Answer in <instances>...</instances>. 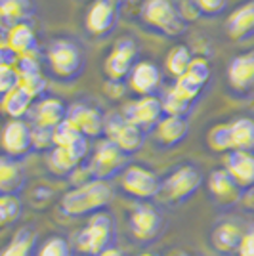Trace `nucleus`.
<instances>
[{"mask_svg": "<svg viewBox=\"0 0 254 256\" xmlns=\"http://www.w3.org/2000/svg\"><path fill=\"white\" fill-rule=\"evenodd\" d=\"M113 197L115 192L109 182L90 178L64 193L60 201V210L67 218H90L106 210L113 201Z\"/></svg>", "mask_w": 254, "mask_h": 256, "instance_id": "nucleus-1", "label": "nucleus"}, {"mask_svg": "<svg viewBox=\"0 0 254 256\" xmlns=\"http://www.w3.org/2000/svg\"><path fill=\"white\" fill-rule=\"evenodd\" d=\"M116 220L107 210L94 214L88 218L74 235L73 250L78 256H100L104 250L116 245Z\"/></svg>", "mask_w": 254, "mask_h": 256, "instance_id": "nucleus-2", "label": "nucleus"}, {"mask_svg": "<svg viewBox=\"0 0 254 256\" xmlns=\"http://www.w3.org/2000/svg\"><path fill=\"white\" fill-rule=\"evenodd\" d=\"M46 64L48 69L58 80L71 82L78 78L84 69V54L80 46L73 40L60 38L54 40L46 50Z\"/></svg>", "mask_w": 254, "mask_h": 256, "instance_id": "nucleus-3", "label": "nucleus"}, {"mask_svg": "<svg viewBox=\"0 0 254 256\" xmlns=\"http://www.w3.org/2000/svg\"><path fill=\"white\" fill-rule=\"evenodd\" d=\"M140 18L151 31L164 36H178L186 29L184 14L172 0H144Z\"/></svg>", "mask_w": 254, "mask_h": 256, "instance_id": "nucleus-4", "label": "nucleus"}, {"mask_svg": "<svg viewBox=\"0 0 254 256\" xmlns=\"http://www.w3.org/2000/svg\"><path fill=\"white\" fill-rule=\"evenodd\" d=\"M202 182L204 178L197 166L180 164L164 180H160L159 195H162V199L168 204H184L201 190Z\"/></svg>", "mask_w": 254, "mask_h": 256, "instance_id": "nucleus-5", "label": "nucleus"}, {"mask_svg": "<svg viewBox=\"0 0 254 256\" xmlns=\"http://www.w3.org/2000/svg\"><path fill=\"white\" fill-rule=\"evenodd\" d=\"M118 180L122 193L140 203H149L160 193V178L157 172L144 164H128L120 172Z\"/></svg>", "mask_w": 254, "mask_h": 256, "instance_id": "nucleus-6", "label": "nucleus"}, {"mask_svg": "<svg viewBox=\"0 0 254 256\" xmlns=\"http://www.w3.org/2000/svg\"><path fill=\"white\" fill-rule=\"evenodd\" d=\"M126 166V155L118 150L113 142L104 138L96 144L94 151H92V157L88 162V172L94 180L111 182L113 178L120 176V172Z\"/></svg>", "mask_w": 254, "mask_h": 256, "instance_id": "nucleus-7", "label": "nucleus"}, {"mask_svg": "<svg viewBox=\"0 0 254 256\" xmlns=\"http://www.w3.org/2000/svg\"><path fill=\"white\" fill-rule=\"evenodd\" d=\"M128 230L140 245H151L160 237L164 220L157 206L151 203H138L128 214Z\"/></svg>", "mask_w": 254, "mask_h": 256, "instance_id": "nucleus-8", "label": "nucleus"}, {"mask_svg": "<svg viewBox=\"0 0 254 256\" xmlns=\"http://www.w3.org/2000/svg\"><path fill=\"white\" fill-rule=\"evenodd\" d=\"M106 138L113 142L126 157L138 153L146 144V132L128 122L120 113L106 117Z\"/></svg>", "mask_w": 254, "mask_h": 256, "instance_id": "nucleus-9", "label": "nucleus"}, {"mask_svg": "<svg viewBox=\"0 0 254 256\" xmlns=\"http://www.w3.org/2000/svg\"><path fill=\"white\" fill-rule=\"evenodd\" d=\"M120 115L126 118L128 122H132L134 126L144 130V132L155 130L159 120L164 117L162 106H160V98L157 96H142L138 100L128 102L122 107Z\"/></svg>", "mask_w": 254, "mask_h": 256, "instance_id": "nucleus-10", "label": "nucleus"}, {"mask_svg": "<svg viewBox=\"0 0 254 256\" xmlns=\"http://www.w3.org/2000/svg\"><path fill=\"white\" fill-rule=\"evenodd\" d=\"M69 120L86 140H96L106 136V115L90 104L76 102L67 107V117Z\"/></svg>", "mask_w": 254, "mask_h": 256, "instance_id": "nucleus-11", "label": "nucleus"}, {"mask_svg": "<svg viewBox=\"0 0 254 256\" xmlns=\"http://www.w3.org/2000/svg\"><path fill=\"white\" fill-rule=\"evenodd\" d=\"M0 144H2L6 157L22 160L32 151L31 124L23 118H10L2 128Z\"/></svg>", "mask_w": 254, "mask_h": 256, "instance_id": "nucleus-12", "label": "nucleus"}, {"mask_svg": "<svg viewBox=\"0 0 254 256\" xmlns=\"http://www.w3.org/2000/svg\"><path fill=\"white\" fill-rule=\"evenodd\" d=\"M138 46L132 38H120L111 48L104 62V73L109 80H124L128 78L132 67L138 64Z\"/></svg>", "mask_w": 254, "mask_h": 256, "instance_id": "nucleus-13", "label": "nucleus"}, {"mask_svg": "<svg viewBox=\"0 0 254 256\" xmlns=\"http://www.w3.org/2000/svg\"><path fill=\"white\" fill-rule=\"evenodd\" d=\"M86 155H88V140H82L69 148H54L48 153V170L60 178H69L82 164Z\"/></svg>", "mask_w": 254, "mask_h": 256, "instance_id": "nucleus-14", "label": "nucleus"}, {"mask_svg": "<svg viewBox=\"0 0 254 256\" xmlns=\"http://www.w3.org/2000/svg\"><path fill=\"white\" fill-rule=\"evenodd\" d=\"M116 16H118V8L111 0H94L86 12V31L94 34L96 38L109 36L116 27Z\"/></svg>", "mask_w": 254, "mask_h": 256, "instance_id": "nucleus-15", "label": "nucleus"}, {"mask_svg": "<svg viewBox=\"0 0 254 256\" xmlns=\"http://www.w3.org/2000/svg\"><path fill=\"white\" fill-rule=\"evenodd\" d=\"M206 188H208V193H210V199L216 204H220L224 208H230V206H235V204L241 201L243 197V192L241 188L235 184L230 172L226 168H216L208 174L206 178Z\"/></svg>", "mask_w": 254, "mask_h": 256, "instance_id": "nucleus-16", "label": "nucleus"}, {"mask_svg": "<svg viewBox=\"0 0 254 256\" xmlns=\"http://www.w3.org/2000/svg\"><path fill=\"white\" fill-rule=\"evenodd\" d=\"M244 230L233 220H224L212 228L210 246L220 256H235L241 245Z\"/></svg>", "mask_w": 254, "mask_h": 256, "instance_id": "nucleus-17", "label": "nucleus"}, {"mask_svg": "<svg viewBox=\"0 0 254 256\" xmlns=\"http://www.w3.org/2000/svg\"><path fill=\"white\" fill-rule=\"evenodd\" d=\"M31 124L44 128H56L67 117V106L60 98H40L31 107Z\"/></svg>", "mask_w": 254, "mask_h": 256, "instance_id": "nucleus-18", "label": "nucleus"}, {"mask_svg": "<svg viewBox=\"0 0 254 256\" xmlns=\"http://www.w3.org/2000/svg\"><path fill=\"white\" fill-rule=\"evenodd\" d=\"M224 168L230 172L241 192L254 190V153L246 151H230L226 157Z\"/></svg>", "mask_w": 254, "mask_h": 256, "instance_id": "nucleus-19", "label": "nucleus"}, {"mask_svg": "<svg viewBox=\"0 0 254 256\" xmlns=\"http://www.w3.org/2000/svg\"><path fill=\"white\" fill-rule=\"evenodd\" d=\"M226 32L232 40L243 42L254 36V0H246L228 16Z\"/></svg>", "mask_w": 254, "mask_h": 256, "instance_id": "nucleus-20", "label": "nucleus"}, {"mask_svg": "<svg viewBox=\"0 0 254 256\" xmlns=\"http://www.w3.org/2000/svg\"><path fill=\"white\" fill-rule=\"evenodd\" d=\"M128 84L130 88L142 96H155L157 88L160 84V71L159 67L153 64V62H148V60H142L138 64L132 67L130 75H128Z\"/></svg>", "mask_w": 254, "mask_h": 256, "instance_id": "nucleus-21", "label": "nucleus"}, {"mask_svg": "<svg viewBox=\"0 0 254 256\" xmlns=\"http://www.w3.org/2000/svg\"><path fill=\"white\" fill-rule=\"evenodd\" d=\"M155 140L160 148L172 150L176 146H180L182 142L190 136V122L186 117H164L159 120V124L155 126Z\"/></svg>", "mask_w": 254, "mask_h": 256, "instance_id": "nucleus-22", "label": "nucleus"}, {"mask_svg": "<svg viewBox=\"0 0 254 256\" xmlns=\"http://www.w3.org/2000/svg\"><path fill=\"white\" fill-rule=\"evenodd\" d=\"M228 80L233 90L248 92L254 88V50L233 58L228 67Z\"/></svg>", "mask_w": 254, "mask_h": 256, "instance_id": "nucleus-23", "label": "nucleus"}, {"mask_svg": "<svg viewBox=\"0 0 254 256\" xmlns=\"http://www.w3.org/2000/svg\"><path fill=\"white\" fill-rule=\"evenodd\" d=\"M27 186V172L20 160L0 157V195H20Z\"/></svg>", "mask_w": 254, "mask_h": 256, "instance_id": "nucleus-24", "label": "nucleus"}, {"mask_svg": "<svg viewBox=\"0 0 254 256\" xmlns=\"http://www.w3.org/2000/svg\"><path fill=\"white\" fill-rule=\"evenodd\" d=\"M38 234L31 226L20 228L14 237L0 248V256H36L38 248Z\"/></svg>", "mask_w": 254, "mask_h": 256, "instance_id": "nucleus-25", "label": "nucleus"}, {"mask_svg": "<svg viewBox=\"0 0 254 256\" xmlns=\"http://www.w3.org/2000/svg\"><path fill=\"white\" fill-rule=\"evenodd\" d=\"M8 48L14 54L20 56H36L38 54V40L36 34L29 23H20L10 27V36H8Z\"/></svg>", "mask_w": 254, "mask_h": 256, "instance_id": "nucleus-26", "label": "nucleus"}, {"mask_svg": "<svg viewBox=\"0 0 254 256\" xmlns=\"http://www.w3.org/2000/svg\"><path fill=\"white\" fill-rule=\"evenodd\" d=\"M32 12V0H0V23L8 27L29 23Z\"/></svg>", "mask_w": 254, "mask_h": 256, "instance_id": "nucleus-27", "label": "nucleus"}, {"mask_svg": "<svg viewBox=\"0 0 254 256\" xmlns=\"http://www.w3.org/2000/svg\"><path fill=\"white\" fill-rule=\"evenodd\" d=\"M233 151L254 153V118L239 117L230 122Z\"/></svg>", "mask_w": 254, "mask_h": 256, "instance_id": "nucleus-28", "label": "nucleus"}, {"mask_svg": "<svg viewBox=\"0 0 254 256\" xmlns=\"http://www.w3.org/2000/svg\"><path fill=\"white\" fill-rule=\"evenodd\" d=\"M34 104L29 94H25L22 88H14L12 92H8L4 98H0V109L4 115H8L10 118H23L31 113V107Z\"/></svg>", "mask_w": 254, "mask_h": 256, "instance_id": "nucleus-29", "label": "nucleus"}, {"mask_svg": "<svg viewBox=\"0 0 254 256\" xmlns=\"http://www.w3.org/2000/svg\"><path fill=\"white\" fill-rule=\"evenodd\" d=\"M191 60H193V56H191L190 48L184 46V44H178V46H174V48L166 54V58H164V67H166V71H168L174 78H180L182 75L188 73Z\"/></svg>", "mask_w": 254, "mask_h": 256, "instance_id": "nucleus-30", "label": "nucleus"}, {"mask_svg": "<svg viewBox=\"0 0 254 256\" xmlns=\"http://www.w3.org/2000/svg\"><path fill=\"white\" fill-rule=\"evenodd\" d=\"M23 210L20 195H0V230L18 224L23 218Z\"/></svg>", "mask_w": 254, "mask_h": 256, "instance_id": "nucleus-31", "label": "nucleus"}, {"mask_svg": "<svg viewBox=\"0 0 254 256\" xmlns=\"http://www.w3.org/2000/svg\"><path fill=\"white\" fill-rule=\"evenodd\" d=\"M73 243L65 235L54 234L48 235L44 241L38 243L36 256H73Z\"/></svg>", "mask_w": 254, "mask_h": 256, "instance_id": "nucleus-32", "label": "nucleus"}, {"mask_svg": "<svg viewBox=\"0 0 254 256\" xmlns=\"http://www.w3.org/2000/svg\"><path fill=\"white\" fill-rule=\"evenodd\" d=\"M170 88H172L182 100H186L188 104L193 106V104L199 100V96L202 94L204 84H201L199 80H195L193 76H190L188 73H186V75H182L180 78H176L174 86H170Z\"/></svg>", "mask_w": 254, "mask_h": 256, "instance_id": "nucleus-33", "label": "nucleus"}, {"mask_svg": "<svg viewBox=\"0 0 254 256\" xmlns=\"http://www.w3.org/2000/svg\"><path fill=\"white\" fill-rule=\"evenodd\" d=\"M160 106H162V113L166 117H186L191 109V104L182 100L172 88H168L164 92V96L160 98Z\"/></svg>", "mask_w": 254, "mask_h": 256, "instance_id": "nucleus-34", "label": "nucleus"}, {"mask_svg": "<svg viewBox=\"0 0 254 256\" xmlns=\"http://www.w3.org/2000/svg\"><path fill=\"white\" fill-rule=\"evenodd\" d=\"M82 140L86 138L69 120H64L62 124L54 128V148H69V146H74Z\"/></svg>", "mask_w": 254, "mask_h": 256, "instance_id": "nucleus-35", "label": "nucleus"}, {"mask_svg": "<svg viewBox=\"0 0 254 256\" xmlns=\"http://www.w3.org/2000/svg\"><path fill=\"white\" fill-rule=\"evenodd\" d=\"M208 146L216 153H230L232 148V132H230V122L228 124H216L208 132Z\"/></svg>", "mask_w": 254, "mask_h": 256, "instance_id": "nucleus-36", "label": "nucleus"}, {"mask_svg": "<svg viewBox=\"0 0 254 256\" xmlns=\"http://www.w3.org/2000/svg\"><path fill=\"white\" fill-rule=\"evenodd\" d=\"M31 140H32V151H50L54 150V130L44 126H34L31 124Z\"/></svg>", "mask_w": 254, "mask_h": 256, "instance_id": "nucleus-37", "label": "nucleus"}, {"mask_svg": "<svg viewBox=\"0 0 254 256\" xmlns=\"http://www.w3.org/2000/svg\"><path fill=\"white\" fill-rule=\"evenodd\" d=\"M20 88H22L25 94H29L32 100H40L42 94L48 88V82L44 75H34V76H27V78H20Z\"/></svg>", "mask_w": 254, "mask_h": 256, "instance_id": "nucleus-38", "label": "nucleus"}, {"mask_svg": "<svg viewBox=\"0 0 254 256\" xmlns=\"http://www.w3.org/2000/svg\"><path fill=\"white\" fill-rule=\"evenodd\" d=\"M14 69H16L20 78H27V76H34L42 73L36 56H20L16 65H14Z\"/></svg>", "mask_w": 254, "mask_h": 256, "instance_id": "nucleus-39", "label": "nucleus"}, {"mask_svg": "<svg viewBox=\"0 0 254 256\" xmlns=\"http://www.w3.org/2000/svg\"><path fill=\"white\" fill-rule=\"evenodd\" d=\"M20 86V76L12 65H0V98Z\"/></svg>", "mask_w": 254, "mask_h": 256, "instance_id": "nucleus-40", "label": "nucleus"}, {"mask_svg": "<svg viewBox=\"0 0 254 256\" xmlns=\"http://www.w3.org/2000/svg\"><path fill=\"white\" fill-rule=\"evenodd\" d=\"M188 75L206 86L208 78H210V65L204 58H193L190 64V69H188Z\"/></svg>", "mask_w": 254, "mask_h": 256, "instance_id": "nucleus-41", "label": "nucleus"}, {"mask_svg": "<svg viewBox=\"0 0 254 256\" xmlns=\"http://www.w3.org/2000/svg\"><path fill=\"white\" fill-rule=\"evenodd\" d=\"M228 0H195V8L201 12L202 16H218L226 10Z\"/></svg>", "mask_w": 254, "mask_h": 256, "instance_id": "nucleus-42", "label": "nucleus"}, {"mask_svg": "<svg viewBox=\"0 0 254 256\" xmlns=\"http://www.w3.org/2000/svg\"><path fill=\"white\" fill-rule=\"evenodd\" d=\"M235 256H254V224L244 230L241 245Z\"/></svg>", "mask_w": 254, "mask_h": 256, "instance_id": "nucleus-43", "label": "nucleus"}, {"mask_svg": "<svg viewBox=\"0 0 254 256\" xmlns=\"http://www.w3.org/2000/svg\"><path fill=\"white\" fill-rule=\"evenodd\" d=\"M16 62H18V54H14L6 46V48H0V65H16Z\"/></svg>", "mask_w": 254, "mask_h": 256, "instance_id": "nucleus-44", "label": "nucleus"}, {"mask_svg": "<svg viewBox=\"0 0 254 256\" xmlns=\"http://www.w3.org/2000/svg\"><path fill=\"white\" fill-rule=\"evenodd\" d=\"M107 94L111 98H120L122 92H124V86H122V80H109L106 86Z\"/></svg>", "mask_w": 254, "mask_h": 256, "instance_id": "nucleus-45", "label": "nucleus"}, {"mask_svg": "<svg viewBox=\"0 0 254 256\" xmlns=\"http://www.w3.org/2000/svg\"><path fill=\"white\" fill-rule=\"evenodd\" d=\"M8 36H10V27L0 23V48H6L8 46Z\"/></svg>", "mask_w": 254, "mask_h": 256, "instance_id": "nucleus-46", "label": "nucleus"}, {"mask_svg": "<svg viewBox=\"0 0 254 256\" xmlns=\"http://www.w3.org/2000/svg\"><path fill=\"white\" fill-rule=\"evenodd\" d=\"M100 256H128L122 248H118V246H111V248H107V250H104Z\"/></svg>", "mask_w": 254, "mask_h": 256, "instance_id": "nucleus-47", "label": "nucleus"}, {"mask_svg": "<svg viewBox=\"0 0 254 256\" xmlns=\"http://www.w3.org/2000/svg\"><path fill=\"white\" fill-rule=\"evenodd\" d=\"M111 2H113V4H115L116 8H120V4H122V2H124V0H111Z\"/></svg>", "mask_w": 254, "mask_h": 256, "instance_id": "nucleus-48", "label": "nucleus"}, {"mask_svg": "<svg viewBox=\"0 0 254 256\" xmlns=\"http://www.w3.org/2000/svg\"><path fill=\"white\" fill-rule=\"evenodd\" d=\"M172 256H190V254H186V252H176V254H172Z\"/></svg>", "mask_w": 254, "mask_h": 256, "instance_id": "nucleus-49", "label": "nucleus"}, {"mask_svg": "<svg viewBox=\"0 0 254 256\" xmlns=\"http://www.w3.org/2000/svg\"><path fill=\"white\" fill-rule=\"evenodd\" d=\"M138 256H155V254H151V252H144V254H138Z\"/></svg>", "mask_w": 254, "mask_h": 256, "instance_id": "nucleus-50", "label": "nucleus"}]
</instances>
